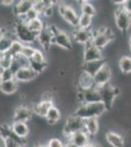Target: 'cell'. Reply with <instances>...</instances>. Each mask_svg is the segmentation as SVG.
Listing matches in <instances>:
<instances>
[{
	"instance_id": "6da1fadb",
	"label": "cell",
	"mask_w": 131,
	"mask_h": 147,
	"mask_svg": "<svg viewBox=\"0 0 131 147\" xmlns=\"http://www.w3.org/2000/svg\"><path fill=\"white\" fill-rule=\"evenodd\" d=\"M108 112L106 106L103 102H97V103H81L75 108V113L77 116L83 120L90 119V118H96L100 119L102 116Z\"/></svg>"
},
{
	"instance_id": "7a4b0ae2",
	"label": "cell",
	"mask_w": 131,
	"mask_h": 147,
	"mask_svg": "<svg viewBox=\"0 0 131 147\" xmlns=\"http://www.w3.org/2000/svg\"><path fill=\"white\" fill-rule=\"evenodd\" d=\"M100 94H101V99L102 102L105 104L107 110L111 111L114 108V104L116 100V98H118V96L120 95L121 90L120 87L113 85L110 84L104 85V86L98 87Z\"/></svg>"
},
{
	"instance_id": "3957f363",
	"label": "cell",
	"mask_w": 131,
	"mask_h": 147,
	"mask_svg": "<svg viewBox=\"0 0 131 147\" xmlns=\"http://www.w3.org/2000/svg\"><path fill=\"white\" fill-rule=\"evenodd\" d=\"M80 130H84V120L79 118L75 114L69 115L63 127V136L67 139L66 142H68L69 137L71 134L80 131Z\"/></svg>"
},
{
	"instance_id": "277c9868",
	"label": "cell",
	"mask_w": 131,
	"mask_h": 147,
	"mask_svg": "<svg viewBox=\"0 0 131 147\" xmlns=\"http://www.w3.org/2000/svg\"><path fill=\"white\" fill-rule=\"evenodd\" d=\"M14 34L16 35V39L20 40L24 44L34 45L35 42H37V34H33L28 28L27 24L16 22L14 27Z\"/></svg>"
},
{
	"instance_id": "5b68a950",
	"label": "cell",
	"mask_w": 131,
	"mask_h": 147,
	"mask_svg": "<svg viewBox=\"0 0 131 147\" xmlns=\"http://www.w3.org/2000/svg\"><path fill=\"white\" fill-rule=\"evenodd\" d=\"M58 13L66 24L71 26L73 28H77L79 15H78L77 9H75L69 4L61 3L58 4Z\"/></svg>"
},
{
	"instance_id": "8992f818",
	"label": "cell",
	"mask_w": 131,
	"mask_h": 147,
	"mask_svg": "<svg viewBox=\"0 0 131 147\" xmlns=\"http://www.w3.org/2000/svg\"><path fill=\"white\" fill-rule=\"evenodd\" d=\"M114 20L116 28L120 32H127L131 28V15L123 10L122 7H116L114 10Z\"/></svg>"
},
{
	"instance_id": "52a82bcc",
	"label": "cell",
	"mask_w": 131,
	"mask_h": 147,
	"mask_svg": "<svg viewBox=\"0 0 131 147\" xmlns=\"http://www.w3.org/2000/svg\"><path fill=\"white\" fill-rule=\"evenodd\" d=\"M113 76L114 74H113V70H112V67L110 66V64L108 62H106V64L101 68V70L93 77L95 86L101 87L110 84L111 80H113Z\"/></svg>"
},
{
	"instance_id": "ba28073f",
	"label": "cell",
	"mask_w": 131,
	"mask_h": 147,
	"mask_svg": "<svg viewBox=\"0 0 131 147\" xmlns=\"http://www.w3.org/2000/svg\"><path fill=\"white\" fill-rule=\"evenodd\" d=\"M77 100L81 103H97L102 102L98 87L94 86L85 90H77Z\"/></svg>"
},
{
	"instance_id": "9c48e42d",
	"label": "cell",
	"mask_w": 131,
	"mask_h": 147,
	"mask_svg": "<svg viewBox=\"0 0 131 147\" xmlns=\"http://www.w3.org/2000/svg\"><path fill=\"white\" fill-rule=\"evenodd\" d=\"M104 59L106 60L103 50L97 48L92 43H89L84 46V48H83L82 62H92V61L104 60Z\"/></svg>"
},
{
	"instance_id": "30bf717a",
	"label": "cell",
	"mask_w": 131,
	"mask_h": 147,
	"mask_svg": "<svg viewBox=\"0 0 131 147\" xmlns=\"http://www.w3.org/2000/svg\"><path fill=\"white\" fill-rule=\"evenodd\" d=\"M94 32L93 30H83V28H73V32H71V37L77 43L80 44L82 46H85L87 44L91 43Z\"/></svg>"
},
{
	"instance_id": "8fae6325",
	"label": "cell",
	"mask_w": 131,
	"mask_h": 147,
	"mask_svg": "<svg viewBox=\"0 0 131 147\" xmlns=\"http://www.w3.org/2000/svg\"><path fill=\"white\" fill-rule=\"evenodd\" d=\"M34 115L32 108L28 105L22 104V105L16 107L13 115V122H25L28 123V121L32 119V116Z\"/></svg>"
},
{
	"instance_id": "7c38bea8",
	"label": "cell",
	"mask_w": 131,
	"mask_h": 147,
	"mask_svg": "<svg viewBox=\"0 0 131 147\" xmlns=\"http://www.w3.org/2000/svg\"><path fill=\"white\" fill-rule=\"evenodd\" d=\"M53 44L60 47L66 51H70L73 49V41L71 36L66 30H60L57 34L54 35Z\"/></svg>"
},
{
	"instance_id": "4fadbf2b",
	"label": "cell",
	"mask_w": 131,
	"mask_h": 147,
	"mask_svg": "<svg viewBox=\"0 0 131 147\" xmlns=\"http://www.w3.org/2000/svg\"><path fill=\"white\" fill-rule=\"evenodd\" d=\"M53 38L54 34L50 30L49 26H45L43 30L37 34V43H39L41 48L45 49V50H49L50 47L53 44Z\"/></svg>"
},
{
	"instance_id": "5bb4252c",
	"label": "cell",
	"mask_w": 131,
	"mask_h": 147,
	"mask_svg": "<svg viewBox=\"0 0 131 147\" xmlns=\"http://www.w3.org/2000/svg\"><path fill=\"white\" fill-rule=\"evenodd\" d=\"M54 106L53 100L52 99H40L38 102L32 106L33 113L37 115L38 117L45 118L48 113V111L51 109V107Z\"/></svg>"
},
{
	"instance_id": "9a60e30c",
	"label": "cell",
	"mask_w": 131,
	"mask_h": 147,
	"mask_svg": "<svg viewBox=\"0 0 131 147\" xmlns=\"http://www.w3.org/2000/svg\"><path fill=\"white\" fill-rule=\"evenodd\" d=\"M106 142L111 147H125V137L114 130H108L105 134Z\"/></svg>"
},
{
	"instance_id": "2e32d148",
	"label": "cell",
	"mask_w": 131,
	"mask_h": 147,
	"mask_svg": "<svg viewBox=\"0 0 131 147\" xmlns=\"http://www.w3.org/2000/svg\"><path fill=\"white\" fill-rule=\"evenodd\" d=\"M68 142H71L77 147H85L87 144L91 142L89 134L85 130H80V131L75 132L69 137ZM67 143V142H66Z\"/></svg>"
},
{
	"instance_id": "e0dca14e",
	"label": "cell",
	"mask_w": 131,
	"mask_h": 147,
	"mask_svg": "<svg viewBox=\"0 0 131 147\" xmlns=\"http://www.w3.org/2000/svg\"><path fill=\"white\" fill-rule=\"evenodd\" d=\"M107 61L105 60H98V61H92V62H82L81 64V71L88 75L94 77L97 73L101 70V68L106 64Z\"/></svg>"
},
{
	"instance_id": "ac0fdd59",
	"label": "cell",
	"mask_w": 131,
	"mask_h": 147,
	"mask_svg": "<svg viewBox=\"0 0 131 147\" xmlns=\"http://www.w3.org/2000/svg\"><path fill=\"white\" fill-rule=\"evenodd\" d=\"M37 77V74L28 68H22L15 74V80L18 82H30L34 80Z\"/></svg>"
},
{
	"instance_id": "d6986e66",
	"label": "cell",
	"mask_w": 131,
	"mask_h": 147,
	"mask_svg": "<svg viewBox=\"0 0 131 147\" xmlns=\"http://www.w3.org/2000/svg\"><path fill=\"white\" fill-rule=\"evenodd\" d=\"M11 127L13 132L21 138L27 139V137L30 134V127L28 123L25 122H13L11 124Z\"/></svg>"
},
{
	"instance_id": "ffe728a7",
	"label": "cell",
	"mask_w": 131,
	"mask_h": 147,
	"mask_svg": "<svg viewBox=\"0 0 131 147\" xmlns=\"http://www.w3.org/2000/svg\"><path fill=\"white\" fill-rule=\"evenodd\" d=\"M94 79L92 76L80 71L77 77V90H85V89L94 87Z\"/></svg>"
},
{
	"instance_id": "44dd1931",
	"label": "cell",
	"mask_w": 131,
	"mask_h": 147,
	"mask_svg": "<svg viewBox=\"0 0 131 147\" xmlns=\"http://www.w3.org/2000/svg\"><path fill=\"white\" fill-rule=\"evenodd\" d=\"M32 7V0H20V1H17L15 5H14V14L16 15V17L25 16Z\"/></svg>"
},
{
	"instance_id": "7402d4cb",
	"label": "cell",
	"mask_w": 131,
	"mask_h": 147,
	"mask_svg": "<svg viewBox=\"0 0 131 147\" xmlns=\"http://www.w3.org/2000/svg\"><path fill=\"white\" fill-rule=\"evenodd\" d=\"M84 130L90 137L96 136L100 131V120L96 118L84 120Z\"/></svg>"
},
{
	"instance_id": "603a6c76",
	"label": "cell",
	"mask_w": 131,
	"mask_h": 147,
	"mask_svg": "<svg viewBox=\"0 0 131 147\" xmlns=\"http://www.w3.org/2000/svg\"><path fill=\"white\" fill-rule=\"evenodd\" d=\"M19 87V82L16 80L8 82H0V91L6 95L15 94Z\"/></svg>"
},
{
	"instance_id": "cb8c5ba5",
	"label": "cell",
	"mask_w": 131,
	"mask_h": 147,
	"mask_svg": "<svg viewBox=\"0 0 131 147\" xmlns=\"http://www.w3.org/2000/svg\"><path fill=\"white\" fill-rule=\"evenodd\" d=\"M118 70L123 75H131V56L124 55L118 61Z\"/></svg>"
},
{
	"instance_id": "d4e9b609",
	"label": "cell",
	"mask_w": 131,
	"mask_h": 147,
	"mask_svg": "<svg viewBox=\"0 0 131 147\" xmlns=\"http://www.w3.org/2000/svg\"><path fill=\"white\" fill-rule=\"evenodd\" d=\"M62 118V112L61 110L59 108H57L56 106H53V107H51V109L48 111V113H47L46 117H45V119L46 121L48 122L49 125H56L58 124L59 122H60Z\"/></svg>"
},
{
	"instance_id": "484cf974",
	"label": "cell",
	"mask_w": 131,
	"mask_h": 147,
	"mask_svg": "<svg viewBox=\"0 0 131 147\" xmlns=\"http://www.w3.org/2000/svg\"><path fill=\"white\" fill-rule=\"evenodd\" d=\"M97 8L90 1H80V14L94 18L97 15Z\"/></svg>"
},
{
	"instance_id": "4316f807",
	"label": "cell",
	"mask_w": 131,
	"mask_h": 147,
	"mask_svg": "<svg viewBox=\"0 0 131 147\" xmlns=\"http://www.w3.org/2000/svg\"><path fill=\"white\" fill-rule=\"evenodd\" d=\"M16 38H13L12 35L9 32H6L5 34L2 36V38L0 39V54L7 53L10 50L12 43Z\"/></svg>"
},
{
	"instance_id": "83f0119b",
	"label": "cell",
	"mask_w": 131,
	"mask_h": 147,
	"mask_svg": "<svg viewBox=\"0 0 131 147\" xmlns=\"http://www.w3.org/2000/svg\"><path fill=\"white\" fill-rule=\"evenodd\" d=\"M93 20L94 18L90 17L87 15H83L80 14L79 15V20H78V26L77 28H83V30H91L93 26Z\"/></svg>"
},
{
	"instance_id": "f1b7e54d",
	"label": "cell",
	"mask_w": 131,
	"mask_h": 147,
	"mask_svg": "<svg viewBox=\"0 0 131 147\" xmlns=\"http://www.w3.org/2000/svg\"><path fill=\"white\" fill-rule=\"evenodd\" d=\"M27 26H28V28L33 32V34H38L39 32H41L42 30H43V28H45L44 23L42 22V20L40 18L28 22L27 24Z\"/></svg>"
},
{
	"instance_id": "f546056e",
	"label": "cell",
	"mask_w": 131,
	"mask_h": 147,
	"mask_svg": "<svg viewBox=\"0 0 131 147\" xmlns=\"http://www.w3.org/2000/svg\"><path fill=\"white\" fill-rule=\"evenodd\" d=\"M23 47H24V43H22L20 40L15 39L13 41V43H12V46H11L10 50L8 51V53L10 54L12 57L15 58V57L21 55L22 50H23Z\"/></svg>"
},
{
	"instance_id": "4dcf8cb0",
	"label": "cell",
	"mask_w": 131,
	"mask_h": 147,
	"mask_svg": "<svg viewBox=\"0 0 131 147\" xmlns=\"http://www.w3.org/2000/svg\"><path fill=\"white\" fill-rule=\"evenodd\" d=\"M48 67V63L45 62V63H39V62H34V61L30 60V68L32 69L33 72H35L37 75L39 74L43 73L46 68Z\"/></svg>"
},
{
	"instance_id": "1f68e13d",
	"label": "cell",
	"mask_w": 131,
	"mask_h": 147,
	"mask_svg": "<svg viewBox=\"0 0 131 147\" xmlns=\"http://www.w3.org/2000/svg\"><path fill=\"white\" fill-rule=\"evenodd\" d=\"M14 57H12L8 52L4 54H0V64L4 69H10Z\"/></svg>"
},
{
	"instance_id": "d6a6232c",
	"label": "cell",
	"mask_w": 131,
	"mask_h": 147,
	"mask_svg": "<svg viewBox=\"0 0 131 147\" xmlns=\"http://www.w3.org/2000/svg\"><path fill=\"white\" fill-rule=\"evenodd\" d=\"M30 60L34 61V62H39V63H45L47 62V58L45 56L44 52L39 48H36L35 49V52L34 54L32 55V59Z\"/></svg>"
},
{
	"instance_id": "836d02e7",
	"label": "cell",
	"mask_w": 131,
	"mask_h": 147,
	"mask_svg": "<svg viewBox=\"0 0 131 147\" xmlns=\"http://www.w3.org/2000/svg\"><path fill=\"white\" fill-rule=\"evenodd\" d=\"M35 47L33 45H30V44H24V47H23V50H22V53L21 55H23L24 57L28 59H32V55L34 54L35 52Z\"/></svg>"
},
{
	"instance_id": "e575fe53",
	"label": "cell",
	"mask_w": 131,
	"mask_h": 147,
	"mask_svg": "<svg viewBox=\"0 0 131 147\" xmlns=\"http://www.w3.org/2000/svg\"><path fill=\"white\" fill-rule=\"evenodd\" d=\"M12 134V127L11 125L7 124H2L0 125V137L3 139H6L8 137H10Z\"/></svg>"
},
{
	"instance_id": "d590c367",
	"label": "cell",
	"mask_w": 131,
	"mask_h": 147,
	"mask_svg": "<svg viewBox=\"0 0 131 147\" xmlns=\"http://www.w3.org/2000/svg\"><path fill=\"white\" fill-rule=\"evenodd\" d=\"M47 147H65L66 143L59 137H51L46 143Z\"/></svg>"
},
{
	"instance_id": "8d00e7d4",
	"label": "cell",
	"mask_w": 131,
	"mask_h": 147,
	"mask_svg": "<svg viewBox=\"0 0 131 147\" xmlns=\"http://www.w3.org/2000/svg\"><path fill=\"white\" fill-rule=\"evenodd\" d=\"M15 80V74L11 71V69H5L0 77V82H8Z\"/></svg>"
},
{
	"instance_id": "74e56055",
	"label": "cell",
	"mask_w": 131,
	"mask_h": 147,
	"mask_svg": "<svg viewBox=\"0 0 131 147\" xmlns=\"http://www.w3.org/2000/svg\"><path fill=\"white\" fill-rule=\"evenodd\" d=\"M25 17H26V20H27V23H28V22H30V21H33V20H36V19H38L40 17V15L34 10V9L32 8L27 14H26Z\"/></svg>"
},
{
	"instance_id": "f35d334b",
	"label": "cell",
	"mask_w": 131,
	"mask_h": 147,
	"mask_svg": "<svg viewBox=\"0 0 131 147\" xmlns=\"http://www.w3.org/2000/svg\"><path fill=\"white\" fill-rule=\"evenodd\" d=\"M15 58H16V60L19 62V64H20L22 68H28L30 67V59L26 58V57H24L23 55H19V56L15 57Z\"/></svg>"
},
{
	"instance_id": "ab89813d",
	"label": "cell",
	"mask_w": 131,
	"mask_h": 147,
	"mask_svg": "<svg viewBox=\"0 0 131 147\" xmlns=\"http://www.w3.org/2000/svg\"><path fill=\"white\" fill-rule=\"evenodd\" d=\"M4 147H22V146L17 141L14 140V139L8 137V138L4 139Z\"/></svg>"
},
{
	"instance_id": "60d3db41",
	"label": "cell",
	"mask_w": 131,
	"mask_h": 147,
	"mask_svg": "<svg viewBox=\"0 0 131 147\" xmlns=\"http://www.w3.org/2000/svg\"><path fill=\"white\" fill-rule=\"evenodd\" d=\"M10 69H11V71H12V72H13L14 74H16L19 70H21V69H22V67H21V65L19 64L18 61L16 60V58H14V60H13V62H12V65H11Z\"/></svg>"
},
{
	"instance_id": "b9f144b4",
	"label": "cell",
	"mask_w": 131,
	"mask_h": 147,
	"mask_svg": "<svg viewBox=\"0 0 131 147\" xmlns=\"http://www.w3.org/2000/svg\"><path fill=\"white\" fill-rule=\"evenodd\" d=\"M121 7L123 8V10H125L127 13H129L131 15V0H124Z\"/></svg>"
},
{
	"instance_id": "7bdbcfd3",
	"label": "cell",
	"mask_w": 131,
	"mask_h": 147,
	"mask_svg": "<svg viewBox=\"0 0 131 147\" xmlns=\"http://www.w3.org/2000/svg\"><path fill=\"white\" fill-rule=\"evenodd\" d=\"M53 13H54V9H53V5L51 6H48L46 9H45L44 13H43V16L45 17H51V16H53Z\"/></svg>"
},
{
	"instance_id": "ee69618b",
	"label": "cell",
	"mask_w": 131,
	"mask_h": 147,
	"mask_svg": "<svg viewBox=\"0 0 131 147\" xmlns=\"http://www.w3.org/2000/svg\"><path fill=\"white\" fill-rule=\"evenodd\" d=\"M0 3H1V5L6 7H10V6L14 7V5H15V1L14 0H2V1H0Z\"/></svg>"
},
{
	"instance_id": "f6af8a7d",
	"label": "cell",
	"mask_w": 131,
	"mask_h": 147,
	"mask_svg": "<svg viewBox=\"0 0 131 147\" xmlns=\"http://www.w3.org/2000/svg\"><path fill=\"white\" fill-rule=\"evenodd\" d=\"M85 147H103V145H102L101 143H98V142H93L91 141L89 144H87Z\"/></svg>"
},
{
	"instance_id": "bcb514c9",
	"label": "cell",
	"mask_w": 131,
	"mask_h": 147,
	"mask_svg": "<svg viewBox=\"0 0 131 147\" xmlns=\"http://www.w3.org/2000/svg\"><path fill=\"white\" fill-rule=\"evenodd\" d=\"M6 32H6V30H5V28H2V27H0V39L2 38V36H3V35L5 34Z\"/></svg>"
},
{
	"instance_id": "7dc6e473",
	"label": "cell",
	"mask_w": 131,
	"mask_h": 147,
	"mask_svg": "<svg viewBox=\"0 0 131 147\" xmlns=\"http://www.w3.org/2000/svg\"><path fill=\"white\" fill-rule=\"evenodd\" d=\"M127 45H128V50H129V51H130V53H131V34L129 35V37H128Z\"/></svg>"
},
{
	"instance_id": "c3c4849f",
	"label": "cell",
	"mask_w": 131,
	"mask_h": 147,
	"mask_svg": "<svg viewBox=\"0 0 131 147\" xmlns=\"http://www.w3.org/2000/svg\"><path fill=\"white\" fill-rule=\"evenodd\" d=\"M65 147H77V145H75L73 143H71V142H67Z\"/></svg>"
},
{
	"instance_id": "681fc988",
	"label": "cell",
	"mask_w": 131,
	"mask_h": 147,
	"mask_svg": "<svg viewBox=\"0 0 131 147\" xmlns=\"http://www.w3.org/2000/svg\"><path fill=\"white\" fill-rule=\"evenodd\" d=\"M33 147H47V145L44 143H38V144H36V145H34Z\"/></svg>"
},
{
	"instance_id": "f907efd6",
	"label": "cell",
	"mask_w": 131,
	"mask_h": 147,
	"mask_svg": "<svg viewBox=\"0 0 131 147\" xmlns=\"http://www.w3.org/2000/svg\"><path fill=\"white\" fill-rule=\"evenodd\" d=\"M0 147H4V139L0 137Z\"/></svg>"
},
{
	"instance_id": "816d5d0a",
	"label": "cell",
	"mask_w": 131,
	"mask_h": 147,
	"mask_svg": "<svg viewBox=\"0 0 131 147\" xmlns=\"http://www.w3.org/2000/svg\"><path fill=\"white\" fill-rule=\"evenodd\" d=\"M4 70H5V69L2 67L1 64H0V77H1V75H2V73H3V71H4Z\"/></svg>"
}]
</instances>
